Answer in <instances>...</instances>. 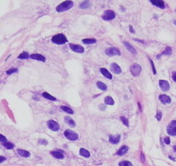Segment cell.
<instances>
[{
	"mask_svg": "<svg viewBox=\"0 0 176 166\" xmlns=\"http://www.w3.org/2000/svg\"><path fill=\"white\" fill-rule=\"evenodd\" d=\"M73 6V1H64V2L60 4L56 7V10H57L58 12H64V11H67V10H70Z\"/></svg>",
	"mask_w": 176,
	"mask_h": 166,
	"instance_id": "obj_1",
	"label": "cell"
},
{
	"mask_svg": "<svg viewBox=\"0 0 176 166\" xmlns=\"http://www.w3.org/2000/svg\"><path fill=\"white\" fill-rule=\"evenodd\" d=\"M51 40L54 44L62 45V44H65V43L67 42V38L66 37L65 35H63V34H57V35H55L54 36L52 37Z\"/></svg>",
	"mask_w": 176,
	"mask_h": 166,
	"instance_id": "obj_2",
	"label": "cell"
},
{
	"mask_svg": "<svg viewBox=\"0 0 176 166\" xmlns=\"http://www.w3.org/2000/svg\"><path fill=\"white\" fill-rule=\"evenodd\" d=\"M64 135H65V137L67 138V139H69V140H71V141H75L79 138L78 134L76 133H74L73 131H72V130H70V129L65 130Z\"/></svg>",
	"mask_w": 176,
	"mask_h": 166,
	"instance_id": "obj_3",
	"label": "cell"
},
{
	"mask_svg": "<svg viewBox=\"0 0 176 166\" xmlns=\"http://www.w3.org/2000/svg\"><path fill=\"white\" fill-rule=\"evenodd\" d=\"M115 17H116V13L111 10H105V11L104 12L103 16H102V18H103V20H105V21H111V20H113Z\"/></svg>",
	"mask_w": 176,
	"mask_h": 166,
	"instance_id": "obj_4",
	"label": "cell"
},
{
	"mask_svg": "<svg viewBox=\"0 0 176 166\" xmlns=\"http://www.w3.org/2000/svg\"><path fill=\"white\" fill-rule=\"evenodd\" d=\"M141 71H142V67L140 65L138 64H133L130 67V72L131 74L134 76V77H138L140 74H141Z\"/></svg>",
	"mask_w": 176,
	"mask_h": 166,
	"instance_id": "obj_5",
	"label": "cell"
},
{
	"mask_svg": "<svg viewBox=\"0 0 176 166\" xmlns=\"http://www.w3.org/2000/svg\"><path fill=\"white\" fill-rule=\"evenodd\" d=\"M167 132L169 135L176 136V121H172L167 127Z\"/></svg>",
	"mask_w": 176,
	"mask_h": 166,
	"instance_id": "obj_6",
	"label": "cell"
},
{
	"mask_svg": "<svg viewBox=\"0 0 176 166\" xmlns=\"http://www.w3.org/2000/svg\"><path fill=\"white\" fill-rule=\"evenodd\" d=\"M105 53L107 54L108 56H120L121 55V53L120 51L118 50L117 48L116 47H110V48H107L105 50Z\"/></svg>",
	"mask_w": 176,
	"mask_h": 166,
	"instance_id": "obj_7",
	"label": "cell"
},
{
	"mask_svg": "<svg viewBox=\"0 0 176 166\" xmlns=\"http://www.w3.org/2000/svg\"><path fill=\"white\" fill-rule=\"evenodd\" d=\"M48 126L49 127V129H51L52 131H58L59 129H60V126H59V124L57 121H54V120H49V121H48Z\"/></svg>",
	"mask_w": 176,
	"mask_h": 166,
	"instance_id": "obj_8",
	"label": "cell"
},
{
	"mask_svg": "<svg viewBox=\"0 0 176 166\" xmlns=\"http://www.w3.org/2000/svg\"><path fill=\"white\" fill-rule=\"evenodd\" d=\"M159 85H160V88L163 91H168L170 89V84L166 80H160L159 81Z\"/></svg>",
	"mask_w": 176,
	"mask_h": 166,
	"instance_id": "obj_9",
	"label": "cell"
},
{
	"mask_svg": "<svg viewBox=\"0 0 176 166\" xmlns=\"http://www.w3.org/2000/svg\"><path fill=\"white\" fill-rule=\"evenodd\" d=\"M70 48L73 52L75 53H84V47H81L80 45H76V44H70L69 45Z\"/></svg>",
	"mask_w": 176,
	"mask_h": 166,
	"instance_id": "obj_10",
	"label": "cell"
},
{
	"mask_svg": "<svg viewBox=\"0 0 176 166\" xmlns=\"http://www.w3.org/2000/svg\"><path fill=\"white\" fill-rule=\"evenodd\" d=\"M159 100L161 101V103H162L163 104H169V103H171L170 96H168V95H165V94L160 95L159 96Z\"/></svg>",
	"mask_w": 176,
	"mask_h": 166,
	"instance_id": "obj_11",
	"label": "cell"
},
{
	"mask_svg": "<svg viewBox=\"0 0 176 166\" xmlns=\"http://www.w3.org/2000/svg\"><path fill=\"white\" fill-rule=\"evenodd\" d=\"M30 59H35V60H38V61H42V62H45L46 61V58L42 54H39V53H34V54H31L29 56Z\"/></svg>",
	"mask_w": 176,
	"mask_h": 166,
	"instance_id": "obj_12",
	"label": "cell"
},
{
	"mask_svg": "<svg viewBox=\"0 0 176 166\" xmlns=\"http://www.w3.org/2000/svg\"><path fill=\"white\" fill-rule=\"evenodd\" d=\"M120 139H121V136L119 135V134H116V135L111 134V135H110V138H109V141H110L111 144H114V145L119 143Z\"/></svg>",
	"mask_w": 176,
	"mask_h": 166,
	"instance_id": "obj_13",
	"label": "cell"
},
{
	"mask_svg": "<svg viewBox=\"0 0 176 166\" xmlns=\"http://www.w3.org/2000/svg\"><path fill=\"white\" fill-rule=\"evenodd\" d=\"M111 71L112 72L115 73V74H120L121 71H122L120 66L116 63H112L111 65Z\"/></svg>",
	"mask_w": 176,
	"mask_h": 166,
	"instance_id": "obj_14",
	"label": "cell"
},
{
	"mask_svg": "<svg viewBox=\"0 0 176 166\" xmlns=\"http://www.w3.org/2000/svg\"><path fill=\"white\" fill-rule=\"evenodd\" d=\"M100 72L105 76V78H108V79H112V75L111 73L109 71L105 68H100Z\"/></svg>",
	"mask_w": 176,
	"mask_h": 166,
	"instance_id": "obj_15",
	"label": "cell"
},
{
	"mask_svg": "<svg viewBox=\"0 0 176 166\" xmlns=\"http://www.w3.org/2000/svg\"><path fill=\"white\" fill-rule=\"evenodd\" d=\"M152 4L155 5L157 7L161 8V9H165V3L163 1H157V0H150Z\"/></svg>",
	"mask_w": 176,
	"mask_h": 166,
	"instance_id": "obj_16",
	"label": "cell"
},
{
	"mask_svg": "<svg viewBox=\"0 0 176 166\" xmlns=\"http://www.w3.org/2000/svg\"><path fill=\"white\" fill-rule=\"evenodd\" d=\"M129 151L128 146H122L117 151V155H118V156H123V155H124L125 153H127V151Z\"/></svg>",
	"mask_w": 176,
	"mask_h": 166,
	"instance_id": "obj_17",
	"label": "cell"
},
{
	"mask_svg": "<svg viewBox=\"0 0 176 166\" xmlns=\"http://www.w3.org/2000/svg\"><path fill=\"white\" fill-rule=\"evenodd\" d=\"M17 153L19 156L23 157V158H29L30 156L29 151L23 150V149H17Z\"/></svg>",
	"mask_w": 176,
	"mask_h": 166,
	"instance_id": "obj_18",
	"label": "cell"
},
{
	"mask_svg": "<svg viewBox=\"0 0 176 166\" xmlns=\"http://www.w3.org/2000/svg\"><path fill=\"white\" fill-rule=\"evenodd\" d=\"M123 45L125 46V47L127 48V49H128V51H130L131 53H133V54H136V53H137V52H136V49H135V48H134L130 44V43L127 42V41H124V42H123Z\"/></svg>",
	"mask_w": 176,
	"mask_h": 166,
	"instance_id": "obj_19",
	"label": "cell"
},
{
	"mask_svg": "<svg viewBox=\"0 0 176 166\" xmlns=\"http://www.w3.org/2000/svg\"><path fill=\"white\" fill-rule=\"evenodd\" d=\"M51 155L55 158L57 159H63L64 158V155H63L60 151H51Z\"/></svg>",
	"mask_w": 176,
	"mask_h": 166,
	"instance_id": "obj_20",
	"label": "cell"
},
{
	"mask_svg": "<svg viewBox=\"0 0 176 166\" xmlns=\"http://www.w3.org/2000/svg\"><path fill=\"white\" fill-rule=\"evenodd\" d=\"M172 54V48L170 47H167L166 49L164 50V52L161 54H160V55L157 56V58H160L161 55H168V56H170Z\"/></svg>",
	"mask_w": 176,
	"mask_h": 166,
	"instance_id": "obj_21",
	"label": "cell"
},
{
	"mask_svg": "<svg viewBox=\"0 0 176 166\" xmlns=\"http://www.w3.org/2000/svg\"><path fill=\"white\" fill-rule=\"evenodd\" d=\"M96 85H97V87H98L100 91H105L107 90V86H106V84H105V83H103V82H100V81H98L97 82V83H96Z\"/></svg>",
	"mask_w": 176,
	"mask_h": 166,
	"instance_id": "obj_22",
	"label": "cell"
},
{
	"mask_svg": "<svg viewBox=\"0 0 176 166\" xmlns=\"http://www.w3.org/2000/svg\"><path fill=\"white\" fill-rule=\"evenodd\" d=\"M65 121H66V123H67L71 127H74V126H76L75 121H73L72 118H70V117H65Z\"/></svg>",
	"mask_w": 176,
	"mask_h": 166,
	"instance_id": "obj_23",
	"label": "cell"
},
{
	"mask_svg": "<svg viewBox=\"0 0 176 166\" xmlns=\"http://www.w3.org/2000/svg\"><path fill=\"white\" fill-rule=\"evenodd\" d=\"M80 154L81 156H83L84 158H89L90 157V152L85 148H81L80 150Z\"/></svg>",
	"mask_w": 176,
	"mask_h": 166,
	"instance_id": "obj_24",
	"label": "cell"
},
{
	"mask_svg": "<svg viewBox=\"0 0 176 166\" xmlns=\"http://www.w3.org/2000/svg\"><path fill=\"white\" fill-rule=\"evenodd\" d=\"M91 2H89V1H84L83 3H81L80 4V9H83V10H85V9H88V8L91 6Z\"/></svg>",
	"mask_w": 176,
	"mask_h": 166,
	"instance_id": "obj_25",
	"label": "cell"
},
{
	"mask_svg": "<svg viewBox=\"0 0 176 166\" xmlns=\"http://www.w3.org/2000/svg\"><path fill=\"white\" fill-rule=\"evenodd\" d=\"M105 103L106 105H114V100L111 96H106L105 98Z\"/></svg>",
	"mask_w": 176,
	"mask_h": 166,
	"instance_id": "obj_26",
	"label": "cell"
},
{
	"mask_svg": "<svg viewBox=\"0 0 176 166\" xmlns=\"http://www.w3.org/2000/svg\"><path fill=\"white\" fill-rule=\"evenodd\" d=\"M60 108H61L64 112H66V113L70 114V115H73V109H72L71 108H69V107H67V106H61V107H60Z\"/></svg>",
	"mask_w": 176,
	"mask_h": 166,
	"instance_id": "obj_27",
	"label": "cell"
},
{
	"mask_svg": "<svg viewBox=\"0 0 176 166\" xmlns=\"http://www.w3.org/2000/svg\"><path fill=\"white\" fill-rule=\"evenodd\" d=\"M42 96L44 97V98H47L48 99V100H51V101H56V98L54 97V96H51L50 94L47 93V92H43L42 93Z\"/></svg>",
	"mask_w": 176,
	"mask_h": 166,
	"instance_id": "obj_28",
	"label": "cell"
},
{
	"mask_svg": "<svg viewBox=\"0 0 176 166\" xmlns=\"http://www.w3.org/2000/svg\"><path fill=\"white\" fill-rule=\"evenodd\" d=\"M82 42L85 44H94L97 42V40H96V39H83Z\"/></svg>",
	"mask_w": 176,
	"mask_h": 166,
	"instance_id": "obj_29",
	"label": "cell"
},
{
	"mask_svg": "<svg viewBox=\"0 0 176 166\" xmlns=\"http://www.w3.org/2000/svg\"><path fill=\"white\" fill-rule=\"evenodd\" d=\"M28 58H29V53H26V52H23V53H22L18 56V59H28Z\"/></svg>",
	"mask_w": 176,
	"mask_h": 166,
	"instance_id": "obj_30",
	"label": "cell"
},
{
	"mask_svg": "<svg viewBox=\"0 0 176 166\" xmlns=\"http://www.w3.org/2000/svg\"><path fill=\"white\" fill-rule=\"evenodd\" d=\"M3 146L7 149H12L13 147H14V145H13L12 143H10V142H4V143H3Z\"/></svg>",
	"mask_w": 176,
	"mask_h": 166,
	"instance_id": "obj_31",
	"label": "cell"
},
{
	"mask_svg": "<svg viewBox=\"0 0 176 166\" xmlns=\"http://www.w3.org/2000/svg\"><path fill=\"white\" fill-rule=\"evenodd\" d=\"M120 120H121V121H122V122L124 124V126H129V120L126 118V117H124V116H121Z\"/></svg>",
	"mask_w": 176,
	"mask_h": 166,
	"instance_id": "obj_32",
	"label": "cell"
},
{
	"mask_svg": "<svg viewBox=\"0 0 176 166\" xmlns=\"http://www.w3.org/2000/svg\"><path fill=\"white\" fill-rule=\"evenodd\" d=\"M119 166H133V164L129 161H122L119 163Z\"/></svg>",
	"mask_w": 176,
	"mask_h": 166,
	"instance_id": "obj_33",
	"label": "cell"
},
{
	"mask_svg": "<svg viewBox=\"0 0 176 166\" xmlns=\"http://www.w3.org/2000/svg\"><path fill=\"white\" fill-rule=\"evenodd\" d=\"M155 118L157 119V121H160L161 120V118H162V113H161V111L158 110L157 111V113H156V115H155Z\"/></svg>",
	"mask_w": 176,
	"mask_h": 166,
	"instance_id": "obj_34",
	"label": "cell"
},
{
	"mask_svg": "<svg viewBox=\"0 0 176 166\" xmlns=\"http://www.w3.org/2000/svg\"><path fill=\"white\" fill-rule=\"evenodd\" d=\"M17 71V68H11V69H10V70H8L7 71H6V73H7L8 75H10V74H12V73H15Z\"/></svg>",
	"mask_w": 176,
	"mask_h": 166,
	"instance_id": "obj_35",
	"label": "cell"
},
{
	"mask_svg": "<svg viewBox=\"0 0 176 166\" xmlns=\"http://www.w3.org/2000/svg\"><path fill=\"white\" fill-rule=\"evenodd\" d=\"M150 61V64H151V66H152V71H153V73L154 74H156V70H155V65H154V62L152 59H149Z\"/></svg>",
	"mask_w": 176,
	"mask_h": 166,
	"instance_id": "obj_36",
	"label": "cell"
},
{
	"mask_svg": "<svg viewBox=\"0 0 176 166\" xmlns=\"http://www.w3.org/2000/svg\"><path fill=\"white\" fill-rule=\"evenodd\" d=\"M0 141L1 142H6V137L2 134H0Z\"/></svg>",
	"mask_w": 176,
	"mask_h": 166,
	"instance_id": "obj_37",
	"label": "cell"
},
{
	"mask_svg": "<svg viewBox=\"0 0 176 166\" xmlns=\"http://www.w3.org/2000/svg\"><path fill=\"white\" fill-rule=\"evenodd\" d=\"M164 142H165V144H167V145H169V144H170V138H169L168 137H166V138H164Z\"/></svg>",
	"mask_w": 176,
	"mask_h": 166,
	"instance_id": "obj_38",
	"label": "cell"
},
{
	"mask_svg": "<svg viewBox=\"0 0 176 166\" xmlns=\"http://www.w3.org/2000/svg\"><path fill=\"white\" fill-rule=\"evenodd\" d=\"M172 78H173V80H174V82H176V71H174V72H173V74H172Z\"/></svg>",
	"mask_w": 176,
	"mask_h": 166,
	"instance_id": "obj_39",
	"label": "cell"
},
{
	"mask_svg": "<svg viewBox=\"0 0 176 166\" xmlns=\"http://www.w3.org/2000/svg\"><path fill=\"white\" fill-rule=\"evenodd\" d=\"M6 160V158L5 157H3V156H0V163H3Z\"/></svg>",
	"mask_w": 176,
	"mask_h": 166,
	"instance_id": "obj_40",
	"label": "cell"
},
{
	"mask_svg": "<svg viewBox=\"0 0 176 166\" xmlns=\"http://www.w3.org/2000/svg\"><path fill=\"white\" fill-rule=\"evenodd\" d=\"M141 161H142V162H144V161H145V158H144L143 152H142V153H141Z\"/></svg>",
	"mask_w": 176,
	"mask_h": 166,
	"instance_id": "obj_41",
	"label": "cell"
},
{
	"mask_svg": "<svg viewBox=\"0 0 176 166\" xmlns=\"http://www.w3.org/2000/svg\"><path fill=\"white\" fill-rule=\"evenodd\" d=\"M39 143H42V144H44V145H47V144H48V142H47V141H43L42 139H41V140H39Z\"/></svg>",
	"mask_w": 176,
	"mask_h": 166,
	"instance_id": "obj_42",
	"label": "cell"
},
{
	"mask_svg": "<svg viewBox=\"0 0 176 166\" xmlns=\"http://www.w3.org/2000/svg\"><path fill=\"white\" fill-rule=\"evenodd\" d=\"M130 28L131 33H135V31L133 30V28H132V26H130Z\"/></svg>",
	"mask_w": 176,
	"mask_h": 166,
	"instance_id": "obj_43",
	"label": "cell"
},
{
	"mask_svg": "<svg viewBox=\"0 0 176 166\" xmlns=\"http://www.w3.org/2000/svg\"><path fill=\"white\" fill-rule=\"evenodd\" d=\"M174 151L176 152V146H174Z\"/></svg>",
	"mask_w": 176,
	"mask_h": 166,
	"instance_id": "obj_44",
	"label": "cell"
},
{
	"mask_svg": "<svg viewBox=\"0 0 176 166\" xmlns=\"http://www.w3.org/2000/svg\"><path fill=\"white\" fill-rule=\"evenodd\" d=\"M174 25H176V19L174 21Z\"/></svg>",
	"mask_w": 176,
	"mask_h": 166,
	"instance_id": "obj_45",
	"label": "cell"
}]
</instances>
